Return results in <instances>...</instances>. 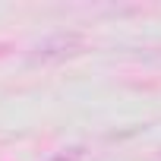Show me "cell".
Listing matches in <instances>:
<instances>
[{"label": "cell", "instance_id": "6da1fadb", "mask_svg": "<svg viewBox=\"0 0 161 161\" xmlns=\"http://www.w3.org/2000/svg\"><path fill=\"white\" fill-rule=\"evenodd\" d=\"M86 38L79 32H54L47 38H41L38 44H32L29 51V63L32 66H51V63H63L76 54H82Z\"/></svg>", "mask_w": 161, "mask_h": 161}, {"label": "cell", "instance_id": "7a4b0ae2", "mask_svg": "<svg viewBox=\"0 0 161 161\" xmlns=\"http://www.w3.org/2000/svg\"><path fill=\"white\" fill-rule=\"evenodd\" d=\"M86 158V148L82 145H73V148H63V152H57L51 161H82Z\"/></svg>", "mask_w": 161, "mask_h": 161}, {"label": "cell", "instance_id": "3957f363", "mask_svg": "<svg viewBox=\"0 0 161 161\" xmlns=\"http://www.w3.org/2000/svg\"><path fill=\"white\" fill-rule=\"evenodd\" d=\"M158 161H161V155H158Z\"/></svg>", "mask_w": 161, "mask_h": 161}]
</instances>
